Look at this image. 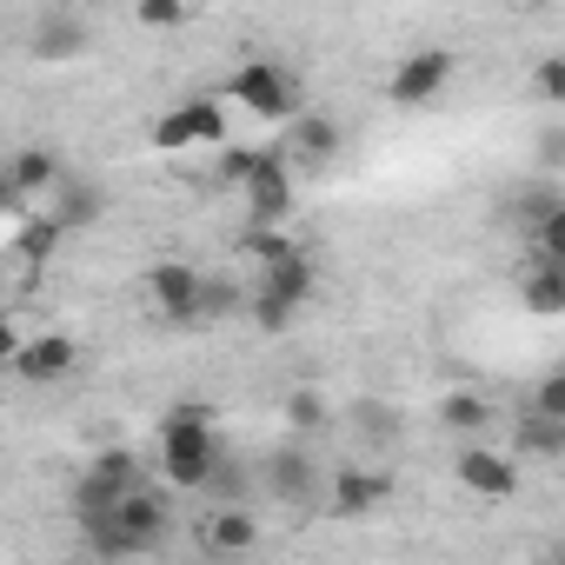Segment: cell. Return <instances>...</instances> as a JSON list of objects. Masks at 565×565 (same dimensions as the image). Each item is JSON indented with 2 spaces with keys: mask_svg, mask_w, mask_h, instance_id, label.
<instances>
[{
  "mask_svg": "<svg viewBox=\"0 0 565 565\" xmlns=\"http://www.w3.org/2000/svg\"><path fill=\"white\" fill-rule=\"evenodd\" d=\"M14 353H21V333H14V320H0V366H14Z\"/></svg>",
  "mask_w": 565,
  "mask_h": 565,
  "instance_id": "cell-34",
  "label": "cell"
},
{
  "mask_svg": "<svg viewBox=\"0 0 565 565\" xmlns=\"http://www.w3.org/2000/svg\"><path fill=\"white\" fill-rule=\"evenodd\" d=\"M213 459H220L213 419H206L200 406H173V413L160 419V466H167V479H173L180 492H200L206 472H213Z\"/></svg>",
  "mask_w": 565,
  "mask_h": 565,
  "instance_id": "cell-2",
  "label": "cell"
},
{
  "mask_svg": "<svg viewBox=\"0 0 565 565\" xmlns=\"http://www.w3.org/2000/svg\"><path fill=\"white\" fill-rule=\"evenodd\" d=\"M439 419H446L452 433H479V426H486L492 413H486V399H472V393H452V399L439 406Z\"/></svg>",
  "mask_w": 565,
  "mask_h": 565,
  "instance_id": "cell-24",
  "label": "cell"
},
{
  "mask_svg": "<svg viewBox=\"0 0 565 565\" xmlns=\"http://www.w3.org/2000/svg\"><path fill=\"white\" fill-rule=\"evenodd\" d=\"M266 486H273V499H287V505H307V499L320 492V466H313L300 446H279V452L266 459Z\"/></svg>",
  "mask_w": 565,
  "mask_h": 565,
  "instance_id": "cell-13",
  "label": "cell"
},
{
  "mask_svg": "<svg viewBox=\"0 0 565 565\" xmlns=\"http://www.w3.org/2000/svg\"><path fill=\"white\" fill-rule=\"evenodd\" d=\"M87 41H94V28L81 14H67V8H47L34 21V34H28L34 61H74V54H87Z\"/></svg>",
  "mask_w": 565,
  "mask_h": 565,
  "instance_id": "cell-8",
  "label": "cell"
},
{
  "mask_svg": "<svg viewBox=\"0 0 565 565\" xmlns=\"http://www.w3.org/2000/svg\"><path fill=\"white\" fill-rule=\"evenodd\" d=\"M287 426H294V433H320V426H327V399H320V393H294V399H287Z\"/></svg>",
  "mask_w": 565,
  "mask_h": 565,
  "instance_id": "cell-27",
  "label": "cell"
},
{
  "mask_svg": "<svg viewBox=\"0 0 565 565\" xmlns=\"http://www.w3.org/2000/svg\"><path fill=\"white\" fill-rule=\"evenodd\" d=\"M193 21V8H180V0H140V28H180Z\"/></svg>",
  "mask_w": 565,
  "mask_h": 565,
  "instance_id": "cell-30",
  "label": "cell"
},
{
  "mask_svg": "<svg viewBox=\"0 0 565 565\" xmlns=\"http://www.w3.org/2000/svg\"><path fill=\"white\" fill-rule=\"evenodd\" d=\"M81 366V347L67 340V333H41V340H21V353H14V373L21 380H67Z\"/></svg>",
  "mask_w": 565,
  "mask_h": 565,
  "instance_id": "cell-10",
  "label": "cell"
},
{
  "mask_svg": "<svg viewBox=\"0 0 565 565\" xmlns=\"http://www.w3.org/2000/svg\"><path fill=\"white\" fill-rule=\"evenodd\" d=\"M353 419H360V433H366V439H393V433H399V413H393V406H380V399H360V406H353Z\"/></svg>",
  "mask_w": 565,
  "mask_h": 565,
  "instance_id": "cell-28",
  "label": "cell"
},
{
  "mask_svg": "<svg viewBox=\"0 0 565 565\" xmlns=\"http://www.w3.org/2000/svg\"><path fill=\"white\" fill-rule=\"evenodd\" d=\"M558 153H565V127H545L539 134V167H558Z\"/></svg>",
  "mask_w": 565,
  "mask_h": 565,
  "instance_id": "cell-32",
  "label": "cell"
},
{
  "mask_svg": "<svg viewBox=\"0 0 565 565\" xmlns=\"http://www.w3.org/2000/svg\"><path fill=\"white\" fill-rule=\"evenodd\" d=\"M532 413H545V419H565V373H545V380L532 386Z\"/></svg>",
  "mask_w": 565,
  "mask_h": 565,
  "instance_id": "cell-29",
  "label": "cell"
},
{
  "mask_svg": "<svg viewBox=\"0 0 565 565\" xmlns=\"http://www.w3.org/2000/svg\"><path fill=\"white\" fill-rule=\"evenodd\" d=\"M313 259L300 253V246H287V253H279V259H266V279H259V294H273V300H287L294 313L313 300Z\"/></svg>",
  "mask_w": 565,
  "mask_h": 565,
  "instance_id": "cell-12",
  "label": "cell"
},
{
  "mask_svg": "<svg viewBox=\"0 0 565 565\" xmlns=\"http://www.w3.org/2000/svg\"><path fill=\"white\" fill-rule=\"evenodd\" d=\"M246 300H239V287H226V279H206V287H200V327H213V320H226Z\"/></svg>",
  "mask_w": 565,
  "mask_h": 565,
  "instance_id": "cell-23",
  "label": "cell"
},
{
  "mask_svg": "<svg viewBox=\"0 0 565 565\" xmlns=\"http://www.w3.org/2000/svg\"><path fill=\"white\" fill-rule=\"evenodd\" d=\"M167 532H173L167 492L140 486V492H127L107 519H94V525H87V545H94L100 558H140V552H160V545H167Z\"/></svg>",
  "mask_w": 565,
  "mask_h": 565,
  "instance_id": "cell-1",
  "label": "cell"
},
{
  "mask_svg": "<svg viewBox=\"0 0 565 565\" xmlns=\"http://www.w3.org/2000/svg\"><path fill=\"white\" fill-rule=\"evenodd\" d=\"M294 153L313 160V167L333 160V153H340V127H333L327 114H300V120H294Z\"/></svg>",
  "mask_w": 565,
  "mask_h": 565,
  "instance_id": "cell-20",
  "label": "cell"
},
{
  "mask_svg": "<svg viewBox=\"0 0 565 565\" xmlns=\"http://www.w3.org/2000/svg\"><path fill=\"white\" fill-rule=\"evenodd\" d=\"M0 173H8V186H14V200H21V206H34V200H47V193L61 186V160H54V153H41V147H28V153H14L8 167H0Z\"/></svg>",
  "mask_w": 565,
  "mask_h": 565,
  "instance_id": "cell-14",
  "label": "cell"
},
{
  "mask_svg": "<svg viewBox=\"0 0 565 565\" xmlns=\"http://www.w3.org/2000/svg\"><path fill=\"white\" fill-rule=\"evenodd\" d=\"M446 81H452V54H446V47H419V54L399 61V74H393V100H399V107H426V100L446 94Z\"/></svg>",
  "mask_w": 565,
  "mask_h": 565,
  "instance_id": "cell-7",
  "label": "cell"
},
{
  "mask_svg": "<svg viewBox=\"0 0 565 565\" xmlns=\"http://www.w3.org/2000/svg\"><path fill=\"white\" fill-rule=\"evenodd\" d=\"M0 213H21V200H14V186H8V173H0Z\"/></svg>",
  "mask_w": 565,
  "mask_h": 565,
  "instance_id": "cell-35",
  "label": "cell"
},
{
  "mask_svg": "<svg viewBox=\"0 0 565 565\" xmlns=\"http://www.w3.org/2000/svg\"><path fill=\"white\" fill-rule=\"evenodd\" d=\"M519 294H525V307H532V313H545V320H552V313H565V266L532 253V259H525V287H519Z\"/></svg>",
  "mask_w": 565,
  "mask_h": 565,
  "instance_id": "cell-16",
  "label": "cell"
},
{
  "mask_svg": "<svg viewBox=\"0 0 565 565\" xmlns=\"http://www.w3.org/2000/svg\"><path fill=\"white\" fill-rule=\"evenodd\" d=\"M200 287H206V273L186 259H160L147 273V300L160 307L167 327H200Z\"/></svg>",
  "mask_w": 565,
  "mask_h": 565,
  "instance_id": "cell-5",
  "label": "cell"
},
{
  "mask_svg": "<svg viewBox=\"0 0 565 565\" xmlns=\"http://www.w3.org/2000/svg\"><path fill=\"white\" fill-rule=\"evenodd\" d=\"M558 206H565V200H558L552 186H539V193H519V200H512L505 213H512L519 226H539V220H545V213H558Z\"/></svg>",
  "mask_w": 565,
  "mask_h": 565,
  "instance_id": "cell-26",
  "label": "cell"
},
{
  "mask_svg": "<svg viewBox=\"0 0 565 565\" xmlns=\"http://www.w3.org/2000/svg\"><path fill=\"white\" fill-rule=\"evenodd\" d=\"M100 486H114V492H140L147 486V472H140V452H127V446H107L94 466H87Z\"/></svg>",
  "mask_w": 565,
  "mask_h": 565,
  "instance_id": "cell-21",
  "label": "cell"
},
{
  "mask_svg": "<svg viewBox=\"0 0 565 565\" xmlns=\"http://www.w3.org/2000/svg\"><path fill=\"white\" fill-rule=\"evenodd\" d=\"M100 206H107V193H100L94 180H74V173H61V186L41 200V213H47L61 233H81V226H94V220H100Z\"/></svg>",
  "mask_w": 565,
  "mask_h": 565,
  "instance_id": "cell-9",
  "label": "cell"
},
{
  "mask_svg": "<svg viewBox=\"0 0 565 565\" xmlns=\"http://www.w3.org/2000/svg\"><path fill=\"white\" fill-rule=\"evenodd\" d=\"M120 499H127V492H114V486H100L94 472H81V479H74V512H81V525H94V519H107V512H114Z\"/></svg>",
  "mask_w": 565,
  "mask_h": 565,
  "instance_id": "cell-22",
  "label": "cell"
},
{
  "mask_svg": "<svg viewBox=\"0 0 565 565\" xmlns=\"http://www.w3.org/2000/svg\"><path fill=\"white\" fill-rule=\"evenodd\" d=\"M239 193H246V233L287 226V213H294V173H287V160H279V153L253 147V167H246Z\"/></svg>",
  "mask_w": 565,
  "mask_h": 565,
  "instance_id": "cell-3",
  "label": "cell"
},
{
  "mask_svg": "<svg viewBox=\"0 0 565 565\" xmlns=\"http://www.w3.org/2000/svg\"><path fill=\"white\" fill-rule=\"evenodd\" d=\"M226 140V107L220 100H180L173 114L153 120V147L180 153V147H220Z\"/></svg>",
  "mask_w": 565,
  "mask_h": 565,
  "instance_id": "cell-6",
  "label": "cell"
},
{
  "mask_svg": "<svg viewBox=\"0 0 565 565\" xmlns=\"http://www.w3.org/2000/svg\"><path fill=\"white\" fill-rule=\"evenodd\" d=\"M246 167H253V153H239V147H233V153H220V180H233V186H239V180H246Z\"/></svg>",
  "mask_w": 565,
  "mask_h": 565,
  "instance_id": "cell-33",
  "label": "cell"
},
{
  "mask_svg": "<svg viewBox=\"0 0 565 565\" xmlns=\"http://www.w3.org/2000/svg\"><path fill=\"white\" fill-rule=\"evenodd\" d=\"M539 94L545 100H565V54H545L539 61Z\"/></svg>",
  "mask_w": 565,
  "mask_h": 565,
  "instance_id": "cell-31",
  "label": "cell"
},
{
  "mask_svg": "<svg viewBox=\"0 0 565 565\" xmlns=\"http://www.w3.org/2000/svg\"><path fill=\"white\" fill-rule=\"evenodd\" d=\"M327 486H333V512H340V519H360V512H373V505L393 492V479H386V472H353V466H347V472H333Z\"/></svg>",
  "mask_w": 565,
  "mask_h": 565,
  "instance_id": "cell-15",
  "label": "cell"
},
{
  "mask_svg": "<svg viewBox=\"0 0 565 565\" xmlns=\"http://www.w3.org/2000/svg\"><path fill=\"white\" fill-rule=\"evenodd\" d=\"M233 100L246 114H259V120H287V114H300V81L287 67H273V61H246L233 74Z\"/></svg>",
  "mask_w": 565,
  "mask_h": 565,
  "instance_id": "cell-4",
  "label": "cell"
},
{
  "mask_svg": "<svg viewBox=\"0 0 565 565\" xmlns=\"http://www.w3.org/2000/svg\"><path fill=\"white\" fill-rule=\"evenodd\" d=\"M61 239H67V233H61V226H54V220H47L41 206H34V213H21V226H14V253H21V259H28L34 273H41V266L54 259V246H61Z\"/></svg>",
  "mask_w": 565,
  "mask_h": 565,
  "instance_id": "cell-18",
  "label": "cell"
},
{
  "mask_svg": "<svg viewBox=\"0 0 565 565\" xmlns=\"http://www.w3.org/2000/svg\"><path fill=\"white\" fill-rule=\"evenodd\" d=\"M246 313H253V327H259V333H287V327L300 320L287 300H273V294H253V300H246Z\"/></svg>",
  "mask_w": 565,
  "mask_h": 565,
  "instance_id": "cell-25",
  "label": "cell"
},
{
  "mask_svg": "<svg viewBox=\"0 0 565 565\" xmlns=\"http://www.w3.org/2000/svg\"><path fill=\"white\" fill-rule=\"evenodd\" d=\"M512 446L519 452H532V459H565V419H545V413H519V426H512Z\"/></svg>",
  "mask_w": 565,
  "mask_h": 565,
  "instance_id": "cell-17",
  "label": "cell"
},
{
  "mask_svg": "<svg viewBox=\"0 0 565 565\" xmlns=\"http://www.w3.org/2000/svg\"><path fill=\"white\" fill-rule=\"evenodd\" d=\"M253 539H259V525H253L246 505H220V512L206 519V545H213V552H253Z\"/></svg>",
  "mask_w": 565,
  "mask_h": 565,
  "instance_id": "cell-19",
  "label": "cell"
},
{
  "mask_svg": "<svg viewBox=\"0 0 565 565\" xmlns=\"http://www.w3.org/2000/svg\"><path fill=\"white\" fill-rule=\"evenodd\" d=\"M452 472H459V486H472V492H486V499H512V492H519V466H512L505 452H486V446H466Z\"/></svg>",
  "mask_w": 565,
  "mask_h": 565,
  "instance_id": "cell-11",
  "label": "cell"
}]
</instances>
